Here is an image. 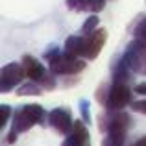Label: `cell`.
<instances>
[{"label":"cell","instance_id":"6da1fadb","mask_svg":"<svg viewBox=\"0 0 146 146\" xmlns=\"http://www.w3.org/2000/svg\"><path fill=\"white\" fill-rule=\"evenodd\" d=\"M44 120L48 122V113L39 104H26V106L15 109L13 118H11V129L6 137L7 144H15L21 133L30 131L37 124H44Z\"/></svg>","mask_w":146,"mask_h":146},{"label":"cell","instance_id":"7a4b0ae2","mask_svg":"<svg viewBox=\"0 0 146 146\" xmlns=\"http://www.w3.org/2000/svg\"><path fill=\"white\" fill-rule=\"evenodd\" d=\"M44 61L48 63V68L57 76H78L85 70L87 59L83 57H72L68 54H65V50L59 46H54L44 52Z\"/></svg>","mask_w":146,"mask_h":146},{"label":"cell","instance_id":"3957f363","mask_svg":"<svg viewBox=\"0 0 146 146\" xmlns=\"http://www.w3.org/2000/svg\"><path fill=\"white\" fill-rule=\"evenodd\" d=\"M129 124H131V118L124 109H118V111L106 109V113L100 115V131L109 133V135L118 137V139L126 141Z\"/></svg>","mask_w":146,"mask_h":146},{"label":"cell","instance_id":"277c9868","mask_svg":"<svg viewBox=\"0 0 146 146\" xmlns=\"http://www.w3.org/2000/svg\"><path fill=\"white\" fill-rule=\"evenodd\" d=\"M122 59L129 67L133 74L146 76V41L135 39L128 44L126 52L122 54Z\"/></svg>","mask_w":146,"mask_h":146},{"label":"cell","instance_id":"5b68a950","mask_svg":"<svg viewBox=\"0 0 146 146\" xmlns=\"http://www.w3.org/2000/svg\"><path fill=\"white\" fill-rule=\"evenodd\" d=\"M126 106H131V87L129 82H115L109 87V94H107V104L106 109H124Z\"/></svg>","mask_w":146,"mask_h":146},{"label":"cell","instance_id":"8992f818","mask_svg":"<svg viewBox=\"0 0 146 146\" xmlns=\"http://www.w3.org/2000/svg\"><path fill=\"white\" fill-rule=\"evenodd\" d=\"M24 78H26V72L22 63L11 61V63L4 65L2 70H0V93L6 94L9 91H13L17 85H21Z\"/></svg>","mask_w":146,"mask_h":146},{"label":"cell","instance_id":"52a82bcc","mask_svg":"<svg viewBox=\"0 0 146 146\" xmlns=\"http://www.w3.org/2000/svg\"><path fill=\"white\" fill-rule=\"evenodd\" d=\"M107 41V30L106 28H98L93 33L85 35V50H83V59L87 61H94L98 57V54L102 52V48L106 46Z\"/></svg>","mask_w":146,"mask_h":146},{"label":"cell","instance_id":"ba28073f","mask_svg":"<svg viewBox=\"0 0 146 146\" xmlns=\"http://www.w3.org/2000/svg\"><path fill=\"white\" fill-rule=\"evenodd\" d=\"M48 124L56 129L57 133L68 135L74 128V120H72V113L67 107H56L48 113Z\"/></svg>","mask_w":146,"mask_h":146},{"label":"cell","instance_id":"9c48e42d","mask_svg":"<svg viewBox=\"0 0 146 146\" xmlns=\"http://www.w3.org/2000/svg\"><path fill=\"white\" fill-rule=\"evenodd\" d=\"M89 144H91V135L87 129V122L74 120V128L65 137L61 146H89Z\"/></svg>","mask_w":146,"mask_h":146},{"label":"cell","instance_id":"30bf717a","mask_svg":"<svg viewBox=\"0 0 146 146\" xmlns=\"http://www.w3.org/2000/svg\"><path fill=\"white\" fill-rule=\"evenodd\" d=\"M22 67H24V72H26V78L28 80H33V82H41V80L46 76V72L50 68H44V65L41 63V61H37L33 56H30V54H26L24 57H22Z\"/></svg>","mask_w":146,"mask_h":146},{"label":"cell","instance_id":"8fae6325","mask_svg":"<svg viewBox=\"0 0 146 146\" xmlns=\"http://www.w3.org/2000/svg\"><path fill=\"white\" fill-rule=\"evenodd\" d=\"M65 54L72 57H83V50H85V37L82 35H68L65 41Z\"/></svg>","mask_w":146,"mask_h":146},{"label":"cell","instance_id":"7c38bea8","mask_svg":"<svg viewBox=\"0 0 146 146\" xmlns=\"http://www.w3.org/2000/svg\"><path fill=\"white\" fill-rule=\"evenodd\" d=\"M43 87H41L39 82H33V80H28L26 83H21L17 87V94L19 96H41L43 94Z\"/></svg>","mask_w":146,"mask_h":146},{"label":"cell","instance_id":"4fadbf2b","mask_svg":"<svg viewBox=\"0 0 146 146\" xmlns=\"http://www.w3.org/2000/svg\"><path fill=\"white\" fill-rule=\"evenodd\" d=\"M93 2L94 0H65L67 7L76 13H89L93 9Z\"/></svg>","mask_w":146,"mask_h":146},{"label":"cell","instance_id":"5bb4252c","mask_svg":"<svg viewBox=\"0 0 146 146\" xmlns=\"http://www.w3.org/2000/svg\"><path fill=\"white\" fill-rule=\"evenodd\" d=\"M98 26H100V17H98V13H93L85 19V22H83V26H82V33L83 35H89L94 30H98Z\"/></svg>","mask_w":146,"mask_h":146},{"label":"cell","instance_id":"9a60e30c","mask_svg":"<svg viewBox=\"0 0 146 146\" xmlns=\"http://www.w3.org/2000/svg\"><path fill=\"white\" fill-rule=\"evenodd\" d=\"M0 113H2V120H0V128H6L7 122H9V118H13V109H11V106H7V104H2V107H0Z\"/></svg>","mask_w":146,"mask_h":146},{"label":"cell","instance_id":"2e32d148","mask_svg":"<svg viewBox=\"0 0 146 146\" xmlns=\"http://www.w3.org/2000/svg\"><path fill=\"white\" fill-rule=\"evenodd\" d=\"M133 37L141 41H146V19H141L133 28Z\"/></svg>","mask_w":146,"mask_h":146},{"label":"cell","instance_id":"e0dca14e","mask_svg":"<svg viewBox=\"0 0 146 146\" xmlns=\"http://www.w3.org/2000/svg\"><path fill=\"white\" fill-rule=\"evenodd\" d=\"M109 87H111V85H107V83H102V85L98 87V91H96L98 104H100V106H104V107H106V104H107V94H109Z\"/></svg>","mask_w":146,"mask_h":146},{"label":"cell","instance_id":"ac0fdd59","mask_svg":"<svg viewBox=\"0 0 146 146\" xmlns=\"http://www.w3.org/2000/svg\"><path fill=\"white\" fill-rule=\"evenodd\" d=\"M80 113H82V120L91 124V107L87 100H80Z\"/></svg>","mask_w":146,"mask_h":146},{"label":"cell","instance_id":"d6986e66","mask_svg":"<svg viewBox=\"0 0 146 146\" xmlns=\"http://www.w3.org/2000/svg\"><path fill=\"white\" fill-rule=\"evenodd\" d=\"M102 146H124V139H118V137H113L109 133H106L102 141Z\"/></svg>","mask_w":146,"mask_h":146},{"label":"cell","instance_id":"ffe728a7","mask_svg":"<svg viewBox=\"0 0 146 146\" xmlns=\"http://www.w3.org/2000/svg\"><path fill=\"white\" fill-rule=\"evenodd\" d=\"M131 109L137 111V113L146 115V100H133L131 102Z\"/></svg>","mask_w":146,"mask_h":146},{"label":"cell","instance_id":"44dd1931","mask_svg":"<svg viewBox=\"0 0 146 146\" xmlns=\"http://www.w3.org/2000/svg\"><path fill=\"white\" fill-rule=\"evenodd\" d=\"M104 7H106V0H94L93 2V13H100V11L104 9Z\"/></svg>","mask_w":146,"mask_h":146},{"label":"cell","instance_id":"7402d4cb","mask_svg":"<svg viewBox=\"0 0 146 146\" xmlns=\"http://www.w3.org/2000/svg\"><path fill=\"white\" fill-rule=\"evenodd\" d=\"M133 91H135L139 96H146V82H143V83H137L135 87H133Z\"/></svg>","mask_w":146,"mask_h":146},{"label":"cell","instance_id":"603a6c76","mask_svg":"<svg viewBox=\"0 0 146 146\" xmlns=\"http://www.w3.org/2000/svg\"><path fill=\"white\" fill-rule=\"evenodd\" d=\"M131 146H146V135H143V137H139V139L135 141Z\"/></svg>","mask_w":146,"mask_h":146}]
</instances>
